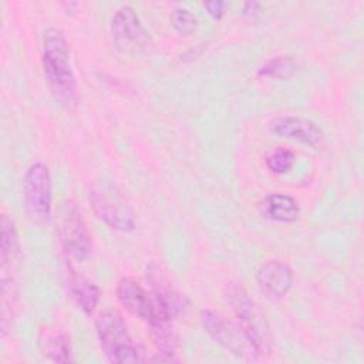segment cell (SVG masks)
I'll return each instance as SVG.
<instances>
[{
  "mask_svg": "<svg viewBox=\"0 0 364 364\" xmlns=\"http://www.w3.org/2000/svg\"><path fill=\"white\" fill-rule=\"evenodd\" d=\"M41 63L54 97L61 104L71 105L77 97V82L71 65L68 41L57 27H48L43 34Z\"/></svg>",
  "mask_w": 364,
  "mask_h": 364,
  "instance_id": "1",
  "label": "cell"
},
{
  "mask_svg": "<svg viewBox=\"0 0 364 364\" xmlns=\"http://www.w3.org/2000/svg\"><path fill=\"white\" fill-rule=\"evenodd\" d=\"M226 300L256 355H269L273 348L270 326L249 291L242 283L232 282L226 286Z\"/></svg>",
  "mask_w": 364,
  "mask_h": 364,
  "instance_id": "2",
  "label": "cell"
},
{
  "mask_svg": "<svg viewBox=\"0 0 364 364\" xmlns=\"http://www.w3.org/2000/svg\"><path fill=\"white\" fill-rule=\"evenodd\" d=\"M95 330L100 346L111 363H139L145 361L144 351L132 340L122 314L109 307L102 310L95 318Z\"/></svg>",
  "mask_w": 364,
  "mask_h": 364,
  "instance_id": "3",
  "label": "cell"
},
{
  "mask_svg": "<svg viewBox=\"0 0 364 364\" xmlns=\"http://www.w3.org/2000/svg\"><path fill=\"white\" fill-rule=\"evenodd\" d=\"M88 199L97 218L108 228L118 232L135 230V213L114 183L105 179L92 182L88 191Z\"/></svg>",
  "mask_w": 364,
  "mask_h": 364,
  "instance_id": "4",
  "label": "cell"
},
{
  "mask_svg": "<svg viewBox=\"0 0 364 364\" xmlns=\"http://www.w3.org/2000/svg\"><path fill=\"white\" fill-rule=\"evenodd\" d=\"M57 233L65 253L77 262L88 259L92 252L91 233L77 205L64 199L57 209Z\"/></svg>",
  "mask_w": 364,
  "mask_h": 364,
  "instance_id": "5",
  "label": "cell"
},
{
  "mask_svg": "<svg viewBox=\"0 0 364 364\" xmlns=\"http://www.w3.org/2000/svg\"><path fill=\"white\" fill-rule=\"evenodd\" d=\"M23 191L30 219L36 223H47L51 218L53 185L48 166L44 162H34L26 169Z\"/></svg>",
  "mask_w": 364,
  "mask_h": 364,
  "instance_id": "6",
  "label": "cell"
},
{
  "mask_svg": "<svg viewBox=\"0 0 364 364\" xmlns=\"http://www.w3.org/2000/svg\"><path fill=\"white\" fill-rule=\"evenodd\" d=\"M200 323L208 336L235 357L245 360H253L257 357L240 327L230 323L220 313L202 310Z\"/></svg>",
  "mask_w": 364,
  "mask_h": 364,
  "instance_id": "7",
  "label": "cell"
},
{
  "mask_svg": "<svg viewBox=\"0 0 364 364\" xmlns=\"http://www.w3.org/2000/svg\"><path fill=\"white\" fill-rule=\"evenodd\" d=\"M109 28L114 44L124 53H141L151 46L149 31L131 6H121L112 14Z\"/></svg>",
  "mask_w": 364,
  "mask_h": 364,
  "instance_id": "8",
  "label": "cell"
},
{
  "mask_svg": "<svg viewBox=\"0 0 364 364\" xmlns=\"http://www.w3.org/2000/svg\"><path fill=\"white\" fill-rule=\"evenodd\" d=\"M146 280L149 283L155 306L161 316L173 320L185 313V310L188 309L186 296L173 286L165 269L159 263L151 262L148 264Z\"/></svg>",
  "mask_w": 364,
  "mask_h": 364,
  "instance_id": "9",
  "label": "cell"
},
{
  "mask_svg": "<svg viewBox=\"0 0 364 364\" xmlns=\"http://www.w3.org/2000/svg\"><path fill=\"white\" fill-rule=\"evenodd\" d=\"M117 299L127 311L148 324L161 317L154 299H151L145 289L131 277H121L118 280Z\"/></svg>",
  "mask_w": 364,
  "mask_h": 364,
  "instance_id": "10",
  "label": "cell"
},
{
  "mask_svg": "<svg viewBox=\"0 0 364 364\" xmlns=\"http://www.w3.org/2000/svg\"><path fill=\"white\" fill-rule=\"evenodd\" d=\"M269 129L272 134L290 139L294 142H300L304 145L316 146L321 144L324 134L323 129L314 121L303 117H276L269 122Z\"/></svg>",
  "mask_w": 364,
  "mask_h": 364,
  "instance_id": "11",
  "label": "cell"
},
{
  "mask_svg": "<svg viewBox=\"0 0 364 364\" xmlns=\"http://www.w3.org/2000/svg\"><path fill=\"white\" fill-rule=\"evenodd\" d=\"M256 283L259 290L267 299H282L291 289L293 270L286 262L280 259H270L257 269Z\"/></svg>",
  "mask_w": 364,
  "mask_h": 364,
  "instance_id": "12",
  "label": "cell"
},
{
  "mask_svg": "<svg viewBox=\"0 0 364 364\" xmlns=\"http://www.w3.org/2000/svg\"><path fill=\"white\" fill-rule=\"evenodd\" d=\"M1 245H0V264H1V282H14V274L18 270L21 260L20 242L13 220L7 216H1Z\"/></svg>",
  "mask_w": 364,
  "mask_h": 364,
  "instance_id": "13",
  "label": "cell"
},
{
  "mask_svg": "<svg viewBox=\"0 0 364 364\" xmlns=\"http://www.w3.org/2000/svg\"><path fill=\"white\" fill-rule=\"evenodd\" d=\"M260 213L273 222L290 223L299 218V203L284 193H270L259 205Z\"/></svg>",
  "mask_w": 364,
  "mask_h": 364,
  "instance_id": "14",
  "label": "cell"
},
{
  "mask_svg": "<svg viewBox=\"0 0 364 364\" xmlns=\"http://www.w3.org/2000/svg\"><path fill=\"white\" fill-rule=\"evenodd\" d=\"M67 286L78 309L87 314H91L98 304L100 289L92 282L71 269L67 273Z\"/></svg>",
  "mask_w": 364,
  "mask_h": 364,
  "instance_id": "15",
  "label": "cell"
},
{
  "mask_svg": "<svg viewBox=\"0 0 364 364\" xmlns=\"http://www.w3.org/2000/svg\"><path fill=\"white\" fill-rule=\"evenodd\" d=\"M38 347L43 354L50 361L68 363L71 361V344L70 337L64 330H43L38 338Z\"/></svg>",
  "mask_w": 364,
  "mask_h": 364,
  "instance_id": "16",
  "label": "cell"
},
{
  "mask_svg": "<svg viewBox=\"0 0 364 364\" xmlns=\"http://www.w3.org/2000/svg\"><path fill=\"white\" fill-rule=\"evenodd\" d=\"M172 320L166 317H158L151 323V336L155 347L158 348V361H173V354L178 347V334L171 324Z\"/></svg>",
  "mask_w": 364,
  "mask_h": 364,
  "instance_id": "17",
  "label": "cell"
},
{
  "mask_svg": "<svg viewBox=\"0 0 364 364\" xmlns=\"http://www.w3.org/2000/svg\"><path fill=\"white\" fill-rule=\"evenodd\" d=\"M297 64L291 55H276L267 60L259 70L257 74L264 78L287 80L296 73Z\"/></svg>",
  "mask_w": 364,
  "mask_h": 364,
  "instance_id": "18",
  "label": "cell"
},
{
  "mask_svg": "<svg viewBox=\"0 0 364 364\" xmlns=\"http://www.w3.org/2000/svg\"><path fill=\"white\" fill-rule=\"evenodd\" d=\"M296 162V155L291 149L279 146L266 156V166L274 173H287Z\"/></svg>",
  "mask_w": 364,
  "mask_h": 364,
  "instance_id": "19",
  "label": "cell"
},
{
  "mask_svg": "<svg viewBox=\"0 0 364 364\" xmlns=\"http://www.w3.org/2000/svg\"><path fill=\"white\" fill-rule=\"evenodd\" d=\"M171 24L179 34L189 36L196 30L198 20L191 13V10L185 7H178L171 13Z\"/></svg>",
  "mask_w": 364,
  "mask_h": 364,
  "instance_id": "20",
  "label": "cell"
},
{
  "mask_svg": "<svg viewBox=\"0 0 364 364\" xmlns=\"http://www.w3.org/2000/svg\"><path fill=\"white\" fill-rule=\"evenodd\" d=\"M203 7L208 10V13L213 17V18H222L225 14V9H226V3L220 1V0H212V1H206L203 4Z\"/></svg>",
  "mask_w": 364,
  "mask_h": 364,
  "instance_id": "21",
  "label": "cell"
},
{
  "mask_svg": "<svg viewBox=\"0 0 364 364\" xmlns=\"http://www.w3.org/2000/svg\"><path fill=\"white\" fill-rule=\"evenodd\" d=\"M257 7H259V4H257V3H255V1L245 3V6H243V11H245L246 14H252V13H255V9H257Z\"/></svg>",
  "mask_w": 364,
  "mask_h": 364,
  "instance_id": "22",
  "label": "cell"
}]
</instances>
